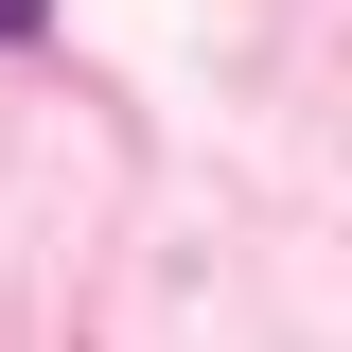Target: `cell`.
<instances>
[{"label": "cell", "mask_w": 352, "mask_h": 352, "mask_svg": "<svg viewBox=\"0 0 352 352\" xmlns=\"http://www.w3.org/2000/svg\"><path fill=\"white\" fill-rule=\"evenodd\" d=\"M36 18H53V0H0V36H36Z\"/></svg>", "instance_id": "obj_1"}]
</instances>
